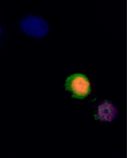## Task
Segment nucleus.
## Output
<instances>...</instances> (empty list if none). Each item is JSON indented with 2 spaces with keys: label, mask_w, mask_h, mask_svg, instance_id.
Returning a JSON list of instances; mask_svg holds the SVG:
<instances>
[{
  "label": "nucleus",
  "mask_w": 127,
  "mask_h": 158,
  "mask_svg": "<svg viewBox=\"0 0 127 158\" xmlns=\"http://www.w3.org/2000/svg\"><path fill=\"white\" fill-rule=\"evenodd\" d=\"M66 89L72 93L73 98H84L90 93V84L88 77L81 73L68 77L66 80Z\"/></svg>",
  "instance_id": "obj_1"
},
{
  "label": "nucleus",
  "mask_w": 127,
  "mask_h": 158,
  "mask_svg": "<svg viewBox=\"0 0 127 158\" xmlns=\"http://www.w3.org/2000/svg\"><path fill=\"white\" fill-rule=\"evenodd\" d=\"M20 26L26 34L35 38L43 37L49 31L47 22L43 18L36 15L27 16L22 20Z\"/></svg>",
  "instance_id": "obj_2"
},
{
  "label": "nucleus",
  "mask_w": 127,
  "mask_h": 158,
  "mask_svg": "<svg viewBox=\"0 0 127 158\" xmlns=\"http://www.w3.org/2000/svg\"><path fill=\"white\" fill-rule=\"evenodd\" d=\"M117 114L116 107L109 102L105 101L101 103L98 108L97 116L104 122H110L113 121Z\"/></svg>",
  "instance_id": "obj_3"
},
{
  "label": "nucleus",
  "mask_w": 127,
  "mask_h": 158,
  "mask_svg": "<svg viewBox=\"0 0 127 158\" xmlns=\"http://www.w3.org/2000/svg\"><path fill=\"white\" fill-rule=\"evenodd\" d=\"M2 32V28L1 27H0V34H1V33Z\"/></svg>",
  "instance_id": "obj_4"
}]
</instances>
